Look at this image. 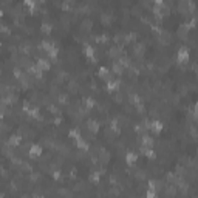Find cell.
Listing matches in <instances>:
<instances>
[{
	"instance_id": "obj_12",
	"label": "cell",
	"mask_w": 198,
	"mask_h": 198,
	"mask_svg": "<svg viewBox=\"0 0 198 198\" xmlns=\"http://www.w3.org/2000/svg\"><path fill=\"white\" fill-rule=\"evenodd\" d=\"M135 161H136V155L132 153V152H128L127 153V162H128V164H133Z\"/></svg>"
},
{
	"instance_id": "obj_7",
	"label": "cell",
	"mask_w": 198,
	"mask_h": 198,
	"mask_svg": "<svg viewBox=\"0 0 198 198\" xmlns=\"http://www.w3.org/2000/svg\"><path fill=\"white\" fill-rule=\"evenodd\" d=\"M88 128H90L93 133H96L99 130V124H98L96 121H90V122H88Z\"/></svg>"
},
{
	"instance_id": "obj_16",
	"label": "cell",
	"mask_w": 198,
	"mask_h": 198,
	"mask_svg": "<svg viewBox=\"0 0 198 198\" xmlns=\"http://www.w3.org/2000/svg\"><path fill=\"white\" fill-rule=\"evenodd\" d=\"M42 31H44V33H50V31H51V25L44 23V25H42Z\"/></svg>"
},
{
	"instance_id": "obj_14",
	"label": "cell",
	"mask_w": 198,
	"mask_h": 198,
	"mask_svg": "<svg viewBox=\"0 0 198 198\" xmlns=\"http://www.w3.org/2000/svg\"><path fill=\"white\" fill-rule=\"evenodd\" d=\"M84 105H85L87 108H91V107H93V101H91L90 98H85V99H84Z\"/></svg>"
},
{
	"instance_id": "obj_4",
	"label": "cell",
	"mask_w": 198,
	"mask_h": 198,
	"mask_svg": "<svg viewBox=\"0 0 198 198\" xmlns=\"http://www.w3.org/2000/svg\"><path fill=\"white\" fill-rule=\"evenodd\" d=\"M40 153H42V147H40V146H33V147L30 149V155L33 156V158L39 156Z\"/></svg>"
},
{
	"instance_id": "obj_11",
	"label": "cell",
	"mask_w": 198,
	"mask_h": 198,
	"mask_svg": "<svg viewBox=\"0 0 198 198\" xmlns=\"http://www.w3.org/2000/svg\"><path fill=\"white\" fill-rule=\"evenodd\" d=\"M142 144H144V147H152L153 139L150 138V136H144V138H142Z\"/></svg>"
},
{
	"instance_id": "obj_5",
	"label": "cell",
	"mask_w": 198,
	"mask_h": 198,
	"mask_svg": "<svg viewBox=\"0 0 198 198\" xmlns=\"http://www.w3.org/2000/svg\"><path fill=\"white\" fill-rule=\"evenodd\" d=\"M119 87V81H107V90L108 91H113V90H116V88Z\"/></svg>"
},
{
	"instance_id": "obj_9",
	"label": "cell",
	"mask_w": 198,
	"mask_h": 198,
	"mask_svg": "<svg viewBox=\"0 0 198 198\" xmlns=\"http://www.w3.org/2000/svg\"><path fill=\"white\" fill-rule=\"evenodd\" d=\"M19 142H20V136L19 135H12L9 138V144L11 146H19Z\"/></svg>"
},
{
	"instance_id": "obj_6",
	"label": "cell",
	"mask_w": 198,
	"mask_h": 198,
	"mask_svg": "<svg viewBox=\"0 0 198 198\" xmlns=\"http://www.w3.org/2000/svg\"><path fill=\"white\" fill-rule=\"evenodd\" d=\"M84 54H85L87 57H91V59H93V56H94V50H93V46H90V45L84 46Z\"/></svg>"
},
{
	"instance_id": "obj_8",
	"label": "cell",
	"mask_w": 198,
	"mask_h": 198,
	"mask_svg": "<svg viewBox=\"0 0 198 198\" xmlns=\"http://www.w3.org/2000/svg\"><path fill=\"white\" fill-rule=\"evenodd\" d=\"M76 144H78L79 149H88V144H87L82 138H81V136H79V138H76Z\"/></svg>"
},
{
	"instance_id": "obj_1",
	"label": "cell",
	"mask_w": 198,
	"mask_h": 198,
	"mask_svg": "<svg viewBox=\"0 0 198 198\" xmlns=\"http://www.w3.org/2000/svg\"><path fill=\"white\" fill-rule=\"evenodd\" d=\"M36 67L39 68L40 71H45V70H50V62L46 59H37V64Z\"/></svg>"
},
{
	"instance_id": "obj_19",
	"label": "cell",
	"mask_w": 198,
	"mask_h": 198,
	"mask_svg": "<svg viewBox=\"0 0 198 198\" xmlns=\"http://www.w3.org/2000/svg\"><path fill=\"white\" fill-rule=\"evenodd\" d=\"M153 195H155L153 190H149V192H147V197H153Z\"/></svg>"
},
{
	"instance_id": "obj_17",
	"label": "cell",
	"mask_w": 198,
	"mask_h": 198,
	"mask_svg": "<svg viewBox=\"0 0 198 198\" xmlns=\"http://www.w3.org/2000/svg\"><path fill=\"white\" fill-rule=\"evenodd\" d=\"M28 115H30V116H33V118H36V116L39 115V112L36 110V108H31V110H28Z\"/></svg>"
},
{
	"instance_id": "obj_20",
	"label": "cell",
	"mask_w": 198,
	"mask_h": 198,
	"mask_svg": "<svg viewBox=\"0 0 198 198\" xmlns=\"http://www.w3.org/2000/svg\"><path fill=\"white\" fill-rule=\"evenodd\" d=\"M0 17H2V11H0Z\"/></svg>"
},
{
	"instance_id": "obj_15",
	"label": "cell",
	"mask_w": 198,
	"mask_h": 198,
	"mask_svg": "<svg viewBox=\"0 0 198 198\" xmlns=\"http://www.w3.org/2000/svg\"><path fill=\"white\" fill-rule=\"evenodd\" d=\"M108 73H110V71H108L107 68H101V70H99V76H101V78H105Z\"/></svg>"
},
{
	"instance_id": "obj_13",
	"label": "cell",
	"mask_w": 198,
	"mask_h": 198,
	"mask_svg": "<svg viewBox=\"0 0 198 198\" xmlns=\"http://www.w3.org/2000/svg\"><path fill=\"white\" fill-rule=\"evenodd\" d=\"M25 5L28 6L30 9H34L37 6V3H36V0H25Z\"/></svg>"
},
{
	"instance_id": "obj_2",
	"label": "cell",
	"mask_w": 198,
	"mask_h": 198,
	"mask_svg": "<svg viewBox=\"0 0 198 198\" xmlns=\"http://www.w3.org/2000/svg\"><path fill=\"white\" fill-rule=\"evenodd\" d=\"M187 59H189V51L187 48H181L178 51V60L180 62H187Z\"/></svg>"
},
{
	"instance_id": "obj_18",
	"label": "cell",
	"mask_w": 198,
	"mask_h": 198,
	"mask_svg": "<svg viewBox=\"0 0 198 198\" xmlns=\"http://www.w3.org/2000/svg\"><path fill=\"white\" fill-rule=\"evenodd\" d=\"M70 136L76 139V138H79V132L78 130H70Z\"/></svg>"
},
{
	"instance_id": "obj_10",
	"label": "cell",
	"mask_w": 198,
	"mask_h": 198,
	"mask_svg": "<svg viewBox=\"0 0 198 198\" xmlns=\"http://www.w3.org/2000/svg\"><path fill=\"white\" fill-rule=\"evenodd\" d=\"M42 48H44L45 51H50V50H53V48H54V45H53V42L44 40V42H42Z\"/></svg>"
},
{
	"instance_id": "obj_3",
	"label": "cell",
	"mask_w": 198,
	"mask_h": 198,
	"mask_svg": "<svg viewBox=\"0 0 198 198\" xmlns=\"http://www.w3.org/2000/svg\"><path fill=\"white\" fill-rule=\"evenodd\" d=\"M149 127L152 128L155 133H160V132H161V128H162V124H161L160 121H153V122H149Z\"/></svg>"
},
{
	"instance_id": "obj_21",
	"label": "cell",
	"mask_w": 198,
	"mask_h": 198,
	"mask_svg": "<svg viewBox=\"0 0 198 198\" xmlns=\"http://www.w3.org/2000/svg\"><path fill=\"white\" fill-rule=\"evenodd\" d=\"M0 118H2V115H0Z\"/></svg>"
}]
</instances>
